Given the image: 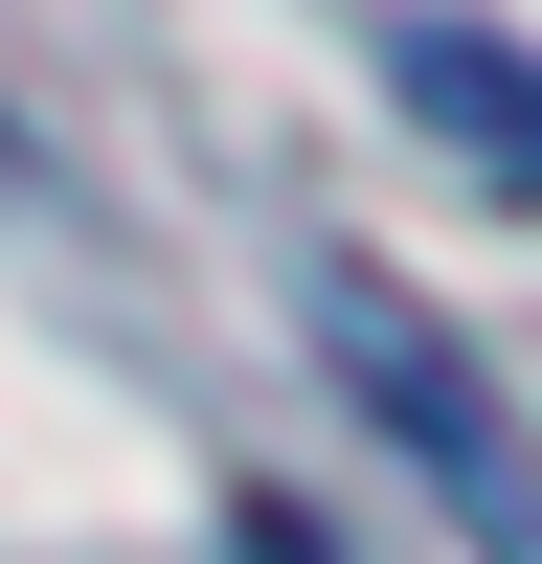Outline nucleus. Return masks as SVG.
I'll return each mask as SVG.
<instances>
[{
    "instance_id": "nucleus-3",
    "label": "nucleus",
    "mask_w": 542,
    "mask_h": 564,
    "mask_svg": "<svg viewBox=\"0 0 542 564\" xmlns=\"http://www.w3.org/2000/svg\"><path fill=\"white\" fill-rule=\"evenodd\" d=\"M226 564H339V542H316L294 497H226Z\"/></svg>"
},
{
    "instance_id": "nucleus-2",
    "label": "nucleus",
    "mask_w": 542,
    "mask_h": 564,
    "mask_svg": "<svg viewBox=\"0 0 542 564\" xmlns=\"http://www.w3.org/2000/svg\"><path fill=\"white\" fill-rule=\"evenodd\" d=\"M384 90H406L475 181H520V204H542V45H520V23H384Z\"/></svg>"
},
{
    "instance_id": "nucleus-1",
    "label": "nucleus",
    "mask_w": 542,
    "mask_h": 564,
    "mask_svg": "<svg viewBox=\"0 0 542 564\" xmlns=\"http://www.w3.org/2000/svg\"><path fill=\"white\" fill-rule=\"evenodd\" d=\"M316 361H339V406L406 452V475L452 497V542L475 564H542V430L497 406V361L452 339L406 271H361V249H316Z\"/></svg>"
}]
</instances>
